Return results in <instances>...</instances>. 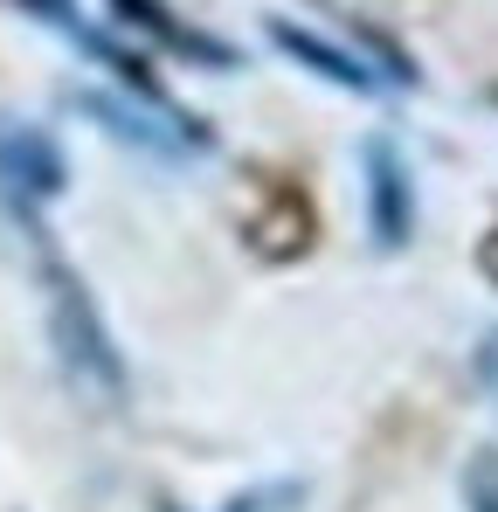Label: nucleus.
Masks as SVG:
<instances>
[{"instance_id": "nucleus-2", "label": "nucleus", "mask_w": 498, "mask_h": 512, "mask_svg": "<svg viewBox=\"0 0 498 512\" xmlns=\"http://www.w3.org/2000/svg\"><path fill=\"white\" fill-rule=\"evenodd\" d=\"M360 167H367V236L374 250H402L415 236V187H409V160L374 132L360 146Z\"/></svg>"}, {"instance_id": "nucleus-8", "label": "nucleus", "mask_w": 498, "mask_h": 512, "mask_svg": "<svg viewBox=\"0 0 498 512\" xmlns=\"http://www.w3.org/2000/svg\"><path fill=\"white\" fill-rule=\"evenodd\" d=\"M464 499H471V512H498V457H478V464H471Z\"/></svg>"}, {"instance_id": "nucleus-3", "label": "nucleus", "mask_w": 498, "mask_h": 512, "mask_svg": "<svg viewBox=\"0 0 498 512\" xmlns=\"http://www.w3.org/2000/svg\"><path fill=\"white\" fill-rule=\"evenodd\" d=\"M0 187L7 201H56L70 187V167L56 153V139L42 125H0Z\"/></svg>"}, {"instance_id": "nucleus-4", "label": "nucleus", "mask_w": 498, "mask_h": 512, "mask_svg": "<svg viewBox=\"0 0 498 512\" xmlns=\"http://www.w3.org/2000/svg\"><path fill=\"white\" fill-rule=\"evenodd\" d=\"M21 7H35V21H49V28H63V35L77 42L83 56L97 63V70H111L118 84H132V90H139L146 104H160V84L146 77V63H139V56H125V49H118L111 35H97V28H83V21H77V7H70V0H21Z\"/></svg>"}, {"instance_id": "nucleus-9", "label": "nucleus", "mask_w": 498, "mask_h": 512, "mask_svg": "<svg viewBox=\"0 0 498 512\" xmlns=\"http://www.w3.org/2000/svg\"><path fill=\"white\" fill-rule=\"evenodd\" d=\"M160 512H173V506H160Z\"/></svg>"}, {"instance_id": "nucleus-6", "label": "nucleus", "mask_w": 498, "mask_h": 512, "mask_svg": "<svg viewBox=\"0 0 498 512\" xmlns=\"http://www.w3.org/2000/svg\"><path fill=\"white\" fill-rule=\"evenodd\" d=\"M111 7H118V21H125V28H146V35H160L173 56H187V63H208V70H236V49H229V42H215V35L187 28V21H173L160 0H111Z\"/></svg>"}, {"instance_id": "nucleus-5", "label": "nucleus", "mask_w": 498, "mask_h": 512, "mask_svg": "<svg viewBox=\"0 0 498 512\" xmlns=\"http://www.w3.org/2000/svg\"><path fill=\"white\" fill-rule=\"evenodd\" d=\"M270 42L284 49V56H298L312 77H326V84H339V90H374V70L360 63V56H346L339 42H326L319 28H298V21H284V14H270Z\"/></svg>"}, {"instance_id": "nucleus-1", "label": "nucleus", "mask_w": 498, "mask_h": 512, "mask_svg": "<svg viewBox=\"0 0 498 512\" xmlns=\"http://www.w3.org/2000/svg\"><path fill=\"white\" fill-rule=\"evenodd\" d=\"M42 284H49V340L63 353L70 381L90 388V395H104V402H125V360H118V346L104 333V319H97L83 277L70 263L49 256V263H42Z\"/></svg>"}, {"instance_id": "nucleus-7", "label": "nucleus", "mask_w": 498, "mask_h": 512, "mask_svg": "<svg viewBox=\"0 0 498 512\" xmlns=\"http://www.w3.org/2000/svg\"><path fill=\"white\" fill-rule=\"evenodd\" d=\"M77 104L90 111V118H97V125H104V132H111V139H132L139 153H160V160H173V153L187 146V139H173V132H160V125H153L146 111H132V104H118V97H97V90H83Z\"/></svg>"}]
</instances>
